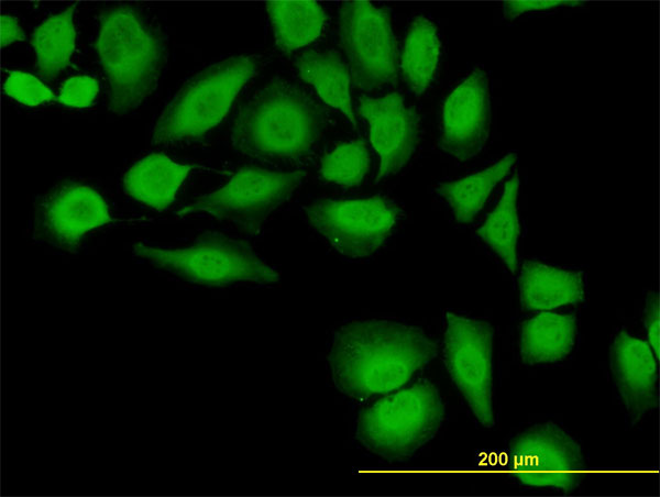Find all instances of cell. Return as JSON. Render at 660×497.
Wrapping results in <instances>:
<instances>
[{
	"instance_id": "603a6c76",
	"label": "cell",
	"mask_w": 660,
	"mask_h": 497,
	"mask_svg": "<svg viewBox=\"0 0 660 497\" xmlns=\"http://www.w3.org/2000/svg\"><path fill=\"white\" fill-rule=\"evenodd\" d=\"M516 159V154L510 153L480 173L439 185L438 192L449 202L458 222L473 220L494 186L509 172Z\"/></svg>"
},
{
	"instance_id": "9c48e42d",
	"label": "cell",
	"mask_w": 660,
	"mask_h": 497,
	"mask_svg": "<svg viewBox=\"0 0 660 497\" xmlns=\"http://www.w3.org/2000/svg\"><path fill=\"white\" fill-rule=\"evenodd\" d=\"M311 227L340 254L362 258L376 252L400 214L385 197L320 199L306 208Z\"/></svg>"
},
{
	"instance_id": "4316f807",
	"label": "cell",
	"mask_w": 660,
	"mask_h": 497,
	"mask_svg": "<svg viewBox=\"0 0 660 497\" xmlns=\"http://www.w3.org/2000/svg\"><path fill=\"white\" fill-rule=\"evenodd\" d=\"M99 91L97 79L86 75L68 78L61 87L58 101L67 107L88 108Z\"/></svg>"
},
{
	"instance_id": "9a60e30c",
	"label": "cell",
	"mask_w": 660,
	"mask_h": 497,
	"mask_svg": "<svg viewBox=\"0 0 660 497\" xmlns=\"http://www.w3.org/2000/svg\"><path fill=\"white\" fill-rule=\"evenodd\" d=\"M615 383L628 413L638 420L657 406V363L649 343L620 331L610 350Z\"/></svg>"
},
{
	"instance_id": "cb8c5ba5",
	"label": "cell",
	"mask_w": 660,
	"mask_h": 497,
	"mask_svg": "<svg viewBox=\"0 0 660 497\" xmlns=\"http://www.w3.org/2000/svg\"><path fill=\"white\" fill-rule=\"evenodd\" d=\"M518 187L519 179L516 175L506 183L499 202L477 229L481 239L513 273L518 266L517 239L520 231L516 207Z\"/></svg>"
},
{
	"instance_id": "5bb4252c",
	"label": "cell",
	"mask_w": 660,
	"mask_h": 497,
	"mask_svg": "<svg viewBox=\"0 0 660 497\" xmlns=\"http://www.w3.org/2000/svg\"><path fill=\"white\" fill-rule=\"evenodd\" d=\"M360 113L370 125V139L380 157L377 180H382L410 159L419 139V118L397 92L362 99Z\"/></svg>"
},
{
	"instance_id": "5b68a950",
	"label": "cell",
	"mask_w": 660,
	"mask_h": 497,
	"mask_svg": "<svg viewBox=\"0 0 660 497\" xmlns=\"http://www.w3.org/2000/svg\"><path fill=\"white\" fill-rule=\"evenodd\" d=\"M444 407L438 389L419 382L370 406L358 421L359 441L388 461H404L438 431Z\"/></svg>"
},
{
	"instance_id": "83f0119b",
	"label": "cell",
	"mask_w": 660,
	"mask_h": 497,
	"mask_svg": "<svg viewBox=\"0 0 660 497\" xmlns=\"http://www.w3.org/2000/svg\"><path fill=\"white\" fill-rule=\"evenodd\" d=\"M645 327L648 334L649 345L656 357L659 356V301L658 297L651 294L647 298L645 309Z\"/></svg>"
},
{
	"instance_id": "8fae6325",
	"label": "cell",
	"mask_w": 660,
	"mask_h": 497,
	"mask_svg": "<svg viewBox=\"0 0 660 497\" xmlns=\"http://www.w3.org/2000/svg\"><path fill=\"white\" fill-rule=\"evenodd\" d=\"M510 464L517 482L527 487L572 493L585 467L580 444L552 422L536 424L509 444Z\"/></svg>"
},
{
	"instance_id": "44dd1931",
	"label": "cell",
	"mask_w": 660,
	"mask_h": 497,
	"mask_svg": "<svg viewBox=\"0 0 660 497\" xmlns=\"http://www.w3.org/2000/svg\"><path fill=\"white\" fill-rule=\"evenodd\" d=\"M74 8L44 20L35 27L31 44L36 55V69L44 79L58 76L69 64L75 51Z\"/></svg>"
},
{
	"instance_id": "f546056e",
	"label": "cell",
	"mask_w": 660,
	"mask_h": 497,
	"mask_svg": "<svg viewBox=\"0 0 660 497\" xmlns=\"http://www.w3.org/2000/svg\"><path fill=\"white\" fill-rule=\"evenodd\" d=\"M25 34L19 21L14 16H1V45L8 46L13 42L24 40Z\"/></svg>"
},
{
	"instance_id": "6da1fadb",
	"label": "cell",
	"mask_w": 660,
	"mask_h": 497,
	"mask_svg": "<svg viewBox=\"0 0 660 497\" xmlns=\"http://www.w3.org/2000/svg\"><path fill=\"white\" fill-rule=\"evenodd\" d=\"M436 352V344L415 327L363 320L338 331L329 364L338 388L363 399L402 387Z\"/></svg>"
},
{
	"instance_id": "7402d4cb",
	"label": "cell",
	"mask_w": 660,
	"mask_h": 497,
	"mask_svg": "<svg viewBox=\"0 0 660 497\" xmlns=\"http://www.w3.org/2000/svg\"><path fill=\"white\" fill-rule=\"evenodd\" d=\"M440 48L435 24L424 16L416 18L406 35L400 62L404 78L415 93H422L432 81Z\"/></svg>"
},
{
	"instance_id": "e0dca14e",
	"label": "cell",
	"mask_w": 660,
	"mask_h": 497,
	"mask_svg": "<svg viewBox=\"0 0 660 497\" xmlns=\"http://www.w3.org/2000/svg\"><path fill=\"white\" fill-rule=\"evenodd\" d=\"M195 166L174 162L163 154H150L125 174V192L133 199L157 210L169 207Z\"/></svg>"
},
{
	"instance_id": "7a4b0ae2",
	"label": "cell",
	"mask_w": 660,
	"mask_h": 497,
	"mask_svg": "<svg viewBox=\"0 0 660 497\" xmlns=\"http://www.w3.org/2000/svg\"><path fill=\"white\" fill-rule=\"evenodd\" d=\"M323 128L321 108L297 86L275 79L240 108L231 137L244 155L294 159L315 146Z\"/></svg>"
},
{
	"instance_id": "ba28073f",
	"label": "cell",
	"mask_w": 660,
	"mask_h": 497,
	"mask_svg": "<svg viewBox=\"0 0 660 497\" xmlns=\"http://www.w3.org/2000/svg\"><path fill=\"white\" fill-rule=\"evenodd\" d=\"M339 34L350 64L351 80L370 91L395 80L396 40L386 10L369 1H349L338 13Z\"/></svg>"
},
{
	"instance_id": "8992f818",
	"label": "cell",
	"mask_w": 660,
	"mask_h": 497,
	"mask_svg": "<svg viewBox=\"0 0 660 497\" xmlns=\"http://www.w3.org/2000/svg\"><path fill=\"white\" fill-rule=\"evenodd\" d=\"M134 254L200 285L272 284L279 278L278 273L248 245L220 234H206L191 245L179 248L136 243Z\"/></svg>"
},
{
	"instance_id": "d4e9b609",
	"label": "cell",
	"mask_w": 660,
	"mask_h": 497,
	"mask_svg": "<svg viewBox=\"0 0 660 497\" xmlns=\"http://www.w3.org/2000/svg\"><path fill=\"white\" fill-rule=\"evenodd\" d=\"M370 167V154L363 141L345 142L328 153L321 162V176L345 187L360 185Z\"/></svg>"
},
{
	"instance_id": "ffe728a7",
	"label": "cell",
	"mask_w": 660,
	"mask_h": 497,
	"mask_svg": "<svg viewBox=\"0 0 660 497\" xmlns=\"http://www.w3.org/2000/svg\"><path fill=\"white\" fill-rule=\"evenodd\" d=\"M276 45L292 52L316 40L326 23V12L315 1H268Z\"/></svg>"
},
{
	"instance_id": "d6986e66",
	"label": "cell",
	"mask_w": 660,
	"mask_h": 497,
	"mask_svg": "<svg viewBox=\"0 0 660 497\" xmlns=\"http://www.w3.org/2000/svg\"><path fill=\"white\" fill-rule=\"evenodd\" d=\"M296 66L301 78L315 87L323 101L355 123L350 95V69L337 53L308 51L297 58Z\"/></svg>"
},
{
	"instance_id": "f1b7e54d",
	"label": "cell",
	"mask_w": 660,
	"mask_h": 497,
	"mask_svg": "<svg viewBox=\"0 0 660 497\" xmlns=\"http://www.w3.org/2000/svg\"><path fill=\"white\" fill-rule=\"evenodd\" d=\"M578 4H580V1H507L504 4V11L507 19H514L528 11Z\"/></svg>"
},
{
	"instance_id": "484cf974",
	"label": "cell",
	"mask_w": 660,
	"mask_h": 497,
	"mask_svg": "<svg viewBox=\"0 0 660 497\" xmlns=\"http://www.w3.org/2000/svg\"><path fill=\"white\" fill-rule=\"evenodd\" d=\"M4 91L10 98L29 107L40 106L54 98L52 90L38 78L19 70L9 73Z\"/></svg>"
},
{
	"instance_id": "3957f363",
	"label": "cell",
	"mask_w": 660,
	"mask_h": 497,
	"mask_svg": "<svg viewBox=\"0 0 660 497\" xmlns=\"http://www.w3.org/2000/svg\"><path fill=\"white\" fill-rule=\"evenodd\" d=\"M96 49L109 85V108L128 113L156 87L166 60L162 32L135 8L112 7L99 16Z\"/></svg>"
},
{
	"instance_id": "7c38bea8",
	"label": "cell",
	"mask_w": 660,
	"mask_h": 497,
	"mask_svg": "<svg viewBox=\"0 0 660 497\" xmlns=\"http://www.w3.org/2000/svg\"><path fill=\"white\" fill-rule=\"evenodd\" d=\"M111 221L103 197L90 186L66 183L52 189L35 207V238L62 248L76 247L90 231Z\"/></svg>"
},
{
	"instance_id": "277c9868",
	"label": "cell",
	"mask_w": 660,
	"mask_h": 497,
	"mask_svg": "<svg viewBox=\"0 0 660 497\" xmlns=\"http://www.w3.org/2000/svg\"><path fill=\"white\" fill-rule=\"evenodd\" d=\"M253 56L213 64L190 79L166 106L153 131V143L175 144L198 139L228 113L240 89L257 70Z\"/></svg>"
},
{
	"instance_id": "4fadbf2b",
	"label": "cell",
	"mask_w": 660,
	"mask_h": 497,
	"mask_svg": "<svg viewBox=\"0 0 660 497\" xmlns=\"http://www.w3.org/2000/svg\"><path fill=\"white\" fill-rule=\"evenodd\" d=\"M490 96L485 73L477 68L448 96L442 109V148L466 161L484 147L490 129Z\"/></svg>"
},
{
	"instance_id": "2e32d148",
	"label": "cell",
	"mask_w": 660,
	"mask_h": 497,
	"mask_svg": "<svg viewBox=\"0 0 660 497\" xmlns=\"http://www.w3.org/2000/svg\"><path fill=\"white\" fill-rule=\"evenodd\" d=\"M520 301L529 310H550L583 300V274L527 261L519 276Z\"/></svg>"
},
{
	"instance_id": "52a82bcc",
	"label": "cell",
	"mask_w": 660,
	"mask_h": 497,
	"mask_svg": "<svg viewBox=\"0 0 660 497\" xmlns=\"http://www.w3.org/2000/svg\"><path fill=\"white\" fill-rule=\"evenodd\" d=\"M302 172H272L257 167L239 169L220 189L205 195L178 211L179 216L209 214L230 221L253 234L268 214L300 185Z\"/></svg>"
},
{
	"instance_id": "30bf717a",
	"label": "cell",
	"mask_w": 660,
	"mask_h": 497,
	"mask_svg": "<svg viewBox=\"0 0 660 497\" xmlns=\"http://www.w3.org/2000/svg\"><path fill=\"white\" fill-rule=\"evenodd\" d=\"M444 360L453 383L476 419L495 423L493 409V336L491 324L447 313Z\"/></svg>"
},
{
	"instance_id": "ac0fdd59",
	"label": "cell",
	"mask_w": 660,
	"mask_h": 497,
	"mask_svg": "<svg viewBox=\"0 0 660 497\" xmlns=\"http://www.w3.org/2000/svg\"><path fill=\"white\" fill-rule=\"evenodd\" d=\"M576 335L574 317L541 312L519 329V351L527 364L553 363L571 352Z\"/></svg>"
}]
</instances>
